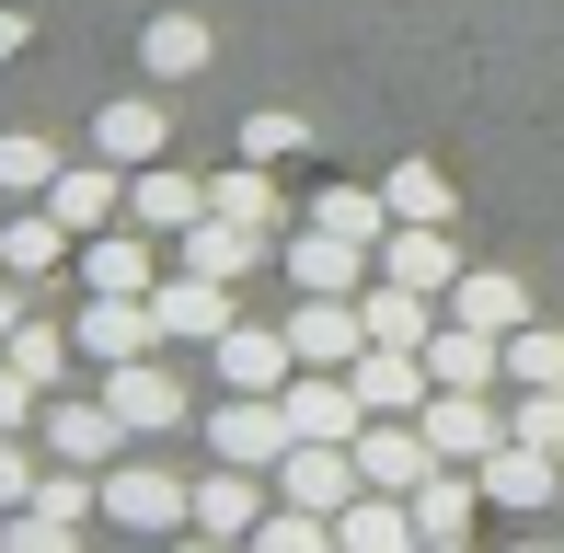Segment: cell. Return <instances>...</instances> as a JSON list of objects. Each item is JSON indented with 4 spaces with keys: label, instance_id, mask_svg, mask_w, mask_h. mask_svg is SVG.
<instances>
[{
    "label": "cell",
    "instance_id": "7402d4cb",
    "mask_svg": "<svg viewBox=\"0 0 564 553\" xmlns=\"http://www.w3.org/2000/svg\"><path fill=\"white\" fill-rule=\"evenodd\" d=\"M162 139H173V116L150 105V93H116V105L93 116V150H105V162H127V173H139V162H162Z\"/></svg>",
    "mask_w": 564,
    "mask_h": 553
},
{
    "label": "cell",
    "instance_id": "7bdbcfd3",
    "mask_svg": "<svg viewBox=\"0 0 564 553\" xmlns=\"http://www.w3.org/2000/svg\"><path fill=\"white\" fill-rule=\"evenodd\" d=\"M23 35H35V23H23V12H0V58H23Z\"/></svg>",
    "mask_w": 564,
    "mask_h": 553
},
{
    "label": "cell",
    "instance_id": "f1b7e54d",
    "mask_svg": "<svg viewBox=\"0 0 564 553\" xmlns=\"http://www.w3.org/2000/svg\"><path fill=\"white\" fill-rule=\"evenodd\" d=\"M69 346H82V335H58V323H35V312H23L12 335H0V358H12L35 392H58V381H69Z\"/></svg>",
    "mask_w": 564,
    "mask_h": 553
},
{
    "label": "cell",
    "instance_id": "3957f363",
    "mask_svg": "<svg viewBox=\"0 0 564 553\" xmlns=\"http://www.w3.org/2000/svg\"><path fill=\"white\" fill-rule=\"evenodd\" d=\"M105 404L127 415V438H173V426H185V369H162V346H150V358H116Z\"/></svg>",
    "mask_w": 564,
    "mask_h": 553
},
{
    "label": "cell",
    "instance_id": "9a60e30c",
    "mask_svg": "<svg viewBox=\"0 0 564 553\" xmlns=\"http://www.w3.org/2000/svg\"><path fill=\"white\" fill-rule=\"evenodd\" d=\"M46 208H58L69 231H116V219H127V162H105V150H93V162H58Z\"/></svg>",
    "mask_w": 564,
    "mask_h": 553
},
{
    "label": "cell",
    "instance_id": "60d3db41",
    "mask_svg": "<svg viewBox=\"0 0 564 553\" xmlns=\"http://www.w3.org/2000/svg\"><path fill=\"white\" fill-rule=\"evenodd\" d=\"M23 415H35V381H23V369L0 358V426H12V438H23Z\"/></svg>",
    "mask_w": 564,
    "mask_h": 553
},
{
    "label": "cell",
    "instance_id": "30bf717a",
    "mask_svg": "<svg viewBox=\"0 0 564 553\" xmlns=\"http://www.w3.org/2000/svg\"><path fill=\"white\" fill-rule=\"evenodd\" d=\"M380 276H403V289L449 300V276H460V242H449V219H392V231H380Z\"/></svg>",
    "mask_w": 564,
    "mask_h": 553
},
{
    "label": "cell",
    "instance_id": "bcb514c9",
    "mask_svg": "<svg viewBox=\"0 0 564 553\" xmlns=\"http://www.w3.org/2000/svg\"><path fill=\"white\" fill-rule=\"evenodd\" d=\"M519 553H564V542H519Z\"/></svg>",
    "mask_w": 564,
    "mask_h": 553
},
{
    "label": "cell",
    "instance_id": "44dd1931",
    "mask_svg": "<svg viewBox=\"0 0 564 553\" xmlns=\"http://www.w3.org/2000/svg\"><path fill=\"white\" fill-rule=\"evenodd\" d=\"M46 449H58V462H127V415L105 404V392H93V404H46Z\"/></svg>",
    "mask_w": 564,
    "mask_h": 553
},
{
    "label": "cell",
    "instance_id": "4fadbf2b",
    "mask_svg": "<svg viewBox=\"0 0 564 553\" xmlns=\"http://www.w3.org/2000/svg\"><path fill=\"white\" fill-rule=\"evenodd\" d=\"M127 219H139V231H173V242H185L196 219H208V185H196L185 162H139V173H127Z\"/></svg>",
    "mask_w": 564,
    "mask_h": 553
},
{
    "label": "cell",
    "instance_id": "74e56055",
    "mask_svg": "<svg viewBox=\"0 0 564 553\" xmlns=\"http://www.w3.org/2000/svg\"><path fill=\"white\" fill-rule=\"evenodd\" d=\"M23 508H46V519H93L105 496H93V473L69 462V473H35V496H23Z\"/></svg>",
    "mask_w": 564,
    "mask_h": 553
},
{
    "label": "cell",
    "instance_id": "2e32d148",
    "mask_svg": "<svg viewBox=\"0 0 564 553\" xmlns=\"http://www.w3.org/2000/svg\"><path fill=\"white\" fill-rule=\"evenodd\" d=\"M289 346H300V369H346L357 346H369V323H357V300L300 289V300H289Z\"/></svg>",
    "mask_w": 564,
    "mask_h": 553
},
{
    "label": "cell",
    "instance_id": "d4e9b609",
    "mask_svg": "<svg viewBox=\"0 0 564 553\" xmlns=\"http://www.w3.org/2000/svg\"><path fill=\"white\" fill-rule=\"evenodd\" d=\"M265 254H276V231H242V219H219V208L185 231V265H196V276H253Z\"/></svg>",
    "mask_w": 564,
    "mask_h": 553
},
{
    "label": "cell",
    "instance_id": "b9f144b4",
    "mask_svg": "<svg viewBox=\"0 0 564 553\" xmlns=\"http://www.w3.org/2000/svg\"><path fill=\"white\" fill-rule=\"evenodd\" d=\"M12 323H23V276L0 265V335H12Z\"/></svg>",
    "mask_w": 564,
    "mask_h": 553
},
{
    "label": "cell",
    "instance_id": "d6a6232c",
    "mask_svg": "<svg viewBox=\"0 0 564 553\" xmlns=\"http://www.w3.org/2000/svg\"><path fill=\"white\" fill-rule=\"evenodd\" d=\"M380 196H392V219H449V208H460V185H449L438 162H403Z\"/></svg>",
    "mask_w": 564,
    "mask_h": 553
},
{
    "label": "cell",
    "instance_id": "f6af8a7d",
    "mask_svg": "<svg viewBox=\"0 0 564 553\" xmlns=\"http://www.w3.org/2000/svg\"><path fill=\"white\" fill-rule=\"evenodd\" d=\"M415 553H473V542H415Z\"/></svg>",
    "mask_w": 564,
    "mask_h": 553
},
{
    "label": "cell",
    "instance_id": "cb8c5ba5",
    "mask_svg": "<svg viewBox=\"0 0 564 553\" xmlns=\"http://www.w3.org/2000/svg\"><path fill=\"white\" fill-rule=\"evenodd\" d=\"M253 519H265V473L219 462L208 485H196V531H219V542H253Z\"/></svg>",
    "mask_w": 564,
    "mask_h": 553
},
{
    "label": "cell",
    "instance_id": "8d00e7d4",
    "mask_svg": "<svg viewBox=\"0 0 564 553\" xmlns=\"http://www.w3.org/2000/svg\"><path fill=\"white\" fill-rule=\"evenodd\" d=\"M0 553H82V519H46V508H12V519H0Z\"/></svg>",
    "mask_w": 564,
    "mask_h": 553
},
{
    "label": "cell",
    "instance_id": "ffe728a7",
    "mask_svg": "<svg viewBox=\"0 0 564 553\" xmlns=\"http://www.w3.org/2000/svg\"><path fill=\"white\" fill-rule=\"evenodd\" d=\"M403 508H415V531H426V542H473V508H484V473H473V462H438V473H426L415 496H403Z\"/></svg>",
    "mask_w": 564,
    "mask_h": 553
},
{
    "label": "cell",
    "instance_id": "e575fe53",
    "mask_svg": "<svg viewBox=\"0 0 564 553\" xmlns=\"http://www.w3.org/2000/svg\"><path fill=\"white\" fill-rule=\"evenodd\" d=\"M507 438H530V449H553V462H564V381L519 392V404H507Z\"/></svg>",
    "mask_w": 564,
    "mask_h": 553
},
{
    "label": "cell",
    "instance_id": "836d02e7",
    "mask_svg": "<svg viewBox=\"0 0 564 553\" xmlns=\"http://www.w3.org/2000/svg\"><path fill=\"white\" fill-rule=\"evenodd\" d=\"M507 381H519V392L564 381V335H553V323H519V335H507Z\"/></svg>",
    "mask_w": 564,
    "mask_h": 553
},
{
    "label": "cell",
    "instance_id": "ac0fdd59",
    "mask_svg": "<svg viewBox=\"0 0 564 553\" xmlns=\"http://www.w3.org/2000/svg\"><path fill=\"white\" fill-rule=\"evenodd\" d=\"M357 323H369V346H415V358H426V335H438V300H426V289H403V276H369V289H357Z\"/></svg>",
    "mask_w": 564,
    "mask_h": 553
},
{
    "label": "cell",
    "instance_id": "1f68e13d",
    "mask_svg": "<svg viewBox=\"0 0 564 553\" xmlns=\"http://www.w3.org/2000/svg\"><path fill=\"white\" fill-rule=\"evenodd\" d=\"M242 553H335V519L323 508H289V496H276L265 519H253V542Z\"/></svg>",
    "mask_w": 564,
    "mask_h": 553
},
{
    "label": "cell",
    "instance_id": "83f0119b",
    "mask_svg": "<svg viewBox=\"0 0 564 553\" xmlns=\"http://www.w3.org/2000/svg\"><path fill=\"white\" fill-rule=\"evenodd\" d=\"M139 58H150V82H196V69H208V23L196 12H150Z\"/></svg>",
    "mask_w": 564,
    "mask_h": 553
},
{
    "label": "cell",
    "instance_id": "484cf974",
    "mask_svg": "<svg viewBox=\"0 0 564 553\" xmlns=\"http://www.w3.org/2000/svg\"><path fill=\"white\" fill-rule=\"evenodd\" d=\"M69 242H82V231H69L58 208H23V219H0V265H12V276H58V265H69Z\"/></svg>",
    "mask_w": 564,
    "mask_h": 553
},
{
    "label": "cell",
    "instance_id": "7c38bea8",
    "mask_svg": "<svg viewBox=\"0 0 564 553\" xmlns=\"http://www.w3.org/2000/svg\"><path fill=\"white\" fill-rule=\"evenodd\" d=\"M346 381H357V404H369V415H415L426 392H438V369H426L415 346H357Z\"/></svg>",
    "mask_w": 564,
    "mask_h": 553
},
{
    "label": "cell",
    "instance_id": "ba28073f",
    "mask_svg": "<svg viewBox=\"0 0 564 553\" xmlns=\"http://www.w3.org/2000/svg\"><path fill=\"white\" fill-rule=\"evenodd\" d=\"M415 426H426V449H438V462H484V449L507 438V415L484 404V392H460V381H438V392H426V404H415Z\"/></svg>",
    "mask_w": 564,
    "mask_h": 553
},
{
    "label": "cell",
    "instance_id": "f546056e",
    "mask_svg": "<svg viewBox=\"0 0 564 553\" xmlns=\"http://www.w3.org/2000/svg\"><path fill=\"white\" fill-rule=\"evenodd\" d=\"M208 208H219V219H242V231H276V173H265V162L208 173Z\"/></svg>",
    "mask_w": 564,
    "mask_h": 553
},
{
    "label": "cell",
    "instance_id": "5bb4252c",
    "mask_svg": "<svg viewBox=\"0 0 564 553\" xmlns=\"http://www.w3.org/2000/svg\"><path fill=\"white\" fill-rule=\"evenodd\" d=\"M208 358H219V381H230V392H289L300 346H289V323H230Z\"/></svg>",
    "mask_w": 564,
    "mask_h": 553
},
{
    "label": "cell",
    "instance_id": "277c9868",
    "mask_svg": "<svg viewBox=\"0 0 564 553\" xmlns=\"http://www.w3.org/2000/svg\"><path fill=\"white\" fill-rule=\"evenodd\" d=\"M208 449L242 462V473H276L289 462V404H276V392H230V404L208 415Z\"/></svg>",
    "mask_w": 564,
    "mask_h": 553
},
{
    "label": "cell",
    "instance_id": "8992f818",
    "mask_svg": "<svg viewBox=\"0 0 564 553\" xmlns=\"http://www.w3.org/2000/svg\"><path fill=\"white\" fill-rule=\"evenodd\" d=\"M346 449H357V473H369L380 496H415L426 473H438V449H426V426H415V415H369Z\"/></svg>",
    "mask_w": 564,
    "mask_h": 553
},
{
    "label": "cell",
    "instance_id": "ee69618b",
    "mask_svg": "<svg viewBox=\"0 0 564 553\" xmlns=\"http://www.w3.org/2000/svg\"><path fill=\"white\" fill-rule=\"evenodd\" d=\"M173 553H219V531H196V542H185V531H173Z\"/></svg>",
    "mask_w": 564,
    "mask_h": 553
},
{
    "label": "cell",
    "instance_id": "5b68a950",
    "mask_svg": "<svg viewBox=\"0 0 564 553\" xmlns=\"http://www.w3.org/2000/svg\"><path fill=\"white\" fill-rule=\"evenodd\" d=\"M150 312H162V346H219L230 323V276H196V265H173L162 289H150Z\"/></svg>",
    "mask_w": 564,
    "mask_h": 553
},
{
    "label": "cell",
    "instance_id": "4dcf8cb0",
    "mask_svg": "<svg viewBox=\"0 0 564 553\" xmlns=\"http://www.w3.org/2000/svg\"><path fill=\"white\" fill-rule=\"evenodd\" d=\"M312 219H323V231H346V242H380V231H392V196H380V185H323Z\"/></svg>",
    "mask_w": 564,
    "mask_h": 553
},
{
    "label": "cell",
    "instance_id": "9c48e42d",
    "mask_svg": "<svg viewBox=\"0 0 564 553\" xmlns=\"http://www.w3.org/2000/svg\"><path fill=\"white\" fill-rule=\"evenodd\" d=\"M473 473H484V496H496V508H519V519L564 508V473H553V449H530V438H496Z\"/></svg>",
    "mask_w": 564,
    "mask_h": 553
},
{
    "label": "cell",
    "instance_id": "603a6c76",
    "mask_svg": "<svg viewBox=\"0 0 564 553\" xmlns=\"http://www.w3.org/2000/svg\"><path fill=\"white\" fill-rule=\"evenodd\" d=\"M449 312H460V323H484V335H519V323H530V276L473 265V276H449Z\"/></svg>",
    "mask_w": 564,
    "mask_h": 553
},
{
    "label": "cell",
    "instance_id": "8fae6325",
    "mask_svg": "<svg viewBox=\"0 0 564 553\" xmlns=\"http://www.w3.org/2000/svg\"><path fill=\"white\" fill-rule=\"evenodd\" d=\"M276 404H289V438H357V426H369V404H357L346 369H289Z\"/></svg>",
    "mask_w": 564,
    "mask_h": 553
},
{
    "label": "cell",
    "instance_id": "e0dca14e",
    "mask_svg": "<svg viewBox=\"0 0 564 553\" xmlns=\"http://www.w3.org/2000/svg\"><path fill=\"white\" fill-rule=\"evenodd\" d=\"M276 265H289L300 289H323V300H357V289H369V242L323 231V219H312V231H300V242H276Z\"/></svg>",
    "mask_w": 564,
    "mask_h": 553
},
{
    "label": "cell",
    "instance_id": "52a82bcc",
    "mask_svg": "<svg viewBox=\"0 0 564 553\" xmlns=\"http://www.w3.org/2000/svg\"><path fill=\"white\" fill-rule=\"evenodd\" d=\"M357 485H369V473H357L346 438H289V462H276V496H289V508H323V519H335Z\"/></svg>",
    "mask_w": 564,
    "mask_h": 553
},
{
    "label": "cell",
    "instance_id": "4316f807",
    "mask_svg": "<svg viewBox=\"0 0 564 553\" xmlns=\"http://www.w3.org/2000/svg\"><path fill=\"white\" fill-rule=\"evenodd\" d=\"M82 289H162L150 231H82Z\"/></svg>",
    "mask_w": 564,
    "mask_h": 553
},
{
    "label": "cell",
    "instance_id": "d590c367",
    "mask_svg": "<svg viewBox=\"0 0 564 553\" xmlns=\"http://www.w3.org/2000/svg\"><path fill=\"white\" fill-rule=\"evenodd\" d=\"M0 185H12V196H46V185H58V150L23 139V128H0Z\"/></svg>",
    "mask_w": 564,
    "mask_h": 553
},
{
    "label": "cell",
    "instance_id": "d6986e66",
    "mask_svg": "<svg viewBox=\"0 0 564 553\" xmlns=\"http://www.w3.org/2000/svg\"><path fill=\"white\" fill-rule=\"evenodd\" d=\"M426 531H415V508L403 496H380V485H357L346 508H335V553H415Z\"/></svg>",
    "mask_w": 564,
    "mask_h": 553
},
{
    "label": "cell",
    "instance_id": "7a4b0ae2",
    "mask_svg": "<svg viewBox=\"0 0 564 553\" xmlns=\"http://www.w3.org/2000/svg\"><path fill=\"white\" fill-rule=\"evenodd\" d=\"M82 358L93 369H116V358H150L162 346V312H150V289H82Z\"/></svg>",
    "mask_w": 564,
    "mask_h": 553
},
{
    "label": "cell",
    "instance_id": "6da1fadb",
    "mask_svg": "<svg viewBox=\"0 0 564 553\" xmlns=\"http://www.w3.org/2000/svg\"><path fill=\"white\" fill-rule=\"evenodd\" d=\"M105 519L116 531H196V485L162 462H105Z\"/></svg>",
    "mask_w": 564,
    "mask_h": 553
},
{
    "label": "cell",
    "instance_id": "f35d334b",
    "mask_svg": "<svg viewBox=\"0 0 564 553\" xmlns=\"http://www.w3.org/2000/svg\"><path fill=\"white\" fill-rule=\"evenodd\" d=\"M300 150V116H242V162H289Z\"/></svg>",
    "mask_w": 564,
    "mask_h": 553
},
{
    "label": "cell",
    "instance_id": "ab89813d",
    "mask_svg": "<svg viewBox=\"0 0 564 553\" xmlns=\"http://www.w3.org/2000/svg\"><path fill=\"white\" fill-rule=\"evenodd\" d=\"M23 496H35V462H23V438L0 426V508H23Z\"/></svg>",
    "mask_w": 564,
    "mask_h": 553
}]
</instances>
